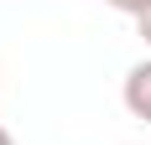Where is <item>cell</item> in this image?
Wrapping results in <instances>:
<instances>
[{"label":"cell","mask_w":151,"mask_h":145,"mask_svg":"<svg viewBox=\"0 0 151 145\" xmlns=\"http://www.w3.org/2000/svg\"><path fill=\"white\" fill-rule=\"evenodd\" d=\"M109 5H115V11H125V16H141L151 0H109Z\"/></svg>","instance_id":"7a4b0ae2"},{"label":"cell","mask_w":151,"mask_h":145,"mask_svg":"<svg viewBox=\"0 0 151 145\" xmlns=\"http://www.w3.org/2000/svg\"><path fill=\"white\" fill-rule=\"evenodd\" d=\"M120 99H125V109H130L141 124H151V57H146V62H136V68L125 72Z\"/></svg>","instance_id":"6da1fadb"},{"label":"cell","mask_w":151,"mask_h":145,"mask_svg":"<svg viewBox=\"0 0 151 145\" xmlns=\"http://www.w3.org/2000/svg\"><path fill=\"white\" fill-rule=\"evenodd\" d=\"M0 145H16V140H11V130H5V124H0Z\"/></svg>","instance_id":"277c9868"},{"label":"cell","mask_w":151,"mask_h":145,"mask_svg":"<svg viewBox=\"0 0 151 145\" xmlns=\"http://www.w3.org/2000/svg\"><path fill=\"white\" fill-rule=\"evenodd\" d=\"M136 26H141V42H146V47H151V5H146V11H141V16H136Z\"/></svg>","instance_id":"3957f363"}]
</instances>
